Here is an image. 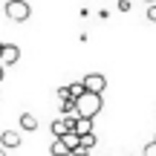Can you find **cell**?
<instances>
[{
    "label": "cell",
    "mask_w": 156,
    "mask_h": 156,
    "mask_svg": "<svg viewBox=\"0 0 156 156\" xmlns=\"http://www.w3.org/2000/svg\"><path fill=\"white\" fill-rule=\"evenodd\" d=\"M58 104H61V113H64V116H78V113H75V101H73V98H69V101H58Z\"/></svg>",
    "instance_id": "12"
},
{
    "label": "cell",
    "mask_w": 156,
    "mask_h": 156,
    "mask_svg": "<svg viewBox=\"0 0 156 156\" xmlns=\"http://www.w3.org/2000/svg\"><path fill=\"white\" fill-rule=\"evenodd\" d=\"M3 46H6V44H0V58H3Z\"/></svg>",
    "instance_id": "20"
},
{
    "label": "cell",
    "mask_w": 156,
    "mask_h": 156,
    "mask_svg": "<svg viewBox=\"0 0 156 156\" xmlns=\"http://www.w3.org/2000/svg\"><path fill=\"white\" fill-rule=\"evenodd\" d=\"M17 58H20V49H17L15 44H6V46H3V58H0V64H3V67H12V64H17Z\"/></svg>",
    "instance_id": "6"
},
{
    "label": "cell",
    "mask_w": 156,
    "mask_h": 156,
    "mask_svg": "<svg viewBox=\"0 0 156 156\" xmlns=\"http://www.w3.org/2000/svg\"><path fill=\"white\" fill-rule=\"evenodd\" d=\"M75 119H78V116H61V119H52V136H55V139H64L67 133H73Z\"/></svg>",
    "instance_id": "3"
},
{
    "label": "cell",
    "mask_w": 156,
    "mask_h": 156,
    "mask_svg": "<svg viewBox=\"0 0 156 156\" xmlns=\"http://www.w3.org/2000/svg\"><path fill=\"white\" fill-rule=\"evenodd\" d=\"M0 145H3L6 151L20 147V133H17V130H3V133H0Z\"/></svg>",
    "instance_id": "5"
},
{
    "label": "cell",
    "mask_w": 156,
    "mask_h": 156,
    "mask_svg": "<svg viewBox=\"0 0 156 156\" xmlns=\"http://www.w3.org/2000/svg\"><path fill=\"white\" fill-rule=\"evenodd\" d=\"M49 153H52V156H73V153H69V147L64 145V139H55V142H52Z\"/></svg>",
    "instance_id": "8"
},
{
    "label": "cell",
    "mask_w": 156,
    "mask_h": 156,
    "mask_svg": "<svg viewBox=\"0 0 156 156\" xmlns=\"http://www.w3.org/2000/svg\"><path fill=\"white\" fill-rule=\"evenodd\" d=\"M55 95H58V101H69V98H73V95H69V87H61ZM73 101H75V98H73Z\"/></svg>",
    "instance_id": "14"
},
{
    "label": "cell",
    "mask_w": 156,
    "mask_h": 156,
    "mask_svg": "<svg viewBox=\"0 0 156 156\" xmlns=\"http://www.w3.org/2000/svg\"><path fill=\"white\" fill-rule=\"evenodd\" d=\"M119 12H130V0H119Z\"/></svg>",
    "instance_id": "17"
},
{
    "label": "cell",
    "mask_w": 156,
    "mask_h": 156,
    "mask_svg": "<svg viewBox=\"0 0 156 156\" xmlns=\"http://www.w3.org/2000/svg\"><path fill=\"white\" fill-rule=\"evenodd\" d=\"M3 75H6V67H3V64H0V81H3Z\"/></svg>",
    "instance_id": "18"
},
{
    "label": "cell",
    "mask_w": 156,
    "mask_h": 156,
    "mask_svg": "<svg viewBox=\"0 0 156 156\" xmlns=\"http://www.w3.org/2000/svg\"><path fill=\"white\" fill-rule=\"evenodd\" d=\"M0 156H6V147H3V145H0Z\"/></svg>",
    "instance_id": "19"
},
{
    "label": "cell",
    "mask_w": 156,
    "mask_h": 156,
    "mask_svg": "<svg viewBox=\"0 0 156 156\" xmlns=\"http://www.w3.org/2000/svg\"><path fill=\"white\" fill-rule=\"evenodd\" d=\"M142 156H156V142H147V147H145Z\"/></svg>",
    "instance_id": "15"
},
{
    "label": "cell",
    "mask_w": 156,
    "mask_h": 156,
    "mask_svg": "<svg viewBox=\"0 0 156 156\" xmlns=\"http://www.w3.org/2000/svg\"><path fill=\"white\" fill-rule=\"evenodd\" d=\"M20 127L23 130H38V119H35L32 113H23L20 116Z\"/></svg>",
    "instance_id": "9"
},
{
    "label": "cell",
    "mask_w": 156,
    "mask_h": 156,
    "mask_svg": "<svg viewBox=\"0 0 156 156\" xmlns=\"http://www.w3.org/2000/svg\"><path fill=\"white\" fill-rule=\"evenodd\" d=\"M81 147L93 151V147H95V133H90V136H81Z\"/></svg>",
    "instance_id": "13"
},
{
    "label": "cell",
    "mask_w": 156,
    "mask_h": 156,
    "mask_svg": "<svg viewBox=\"0 0 156 156\" xmlns=\"http://www.w3.org/2000/svg\"><path fill=\"white\" fill-rule=\"evenodd\" d=\"M81 81H84V87H87V93H95V95H101L104 87H107V78L101 73H90V75H84Z\"/></svg>",
    "instance_id": "4"
},
{
    "label": "cell",
    "mask_w": 156,
    "mask_h": 156,
    "mask_svg": "<svg viewBox=\"0 0 156 156\" xmlns=\"http://www.w3.org/2000/svg\"><path fill=\"white\" fill-rule=\"evenodd\" d=\"M29 15H32V6H29L26 0H9V3H6V17H9V20L23 23V20H29Z\"/></svg>",
    "instance_id": "2"
},
{
    "label": "cell",
    "mask_w": 156,
    "mask_h": 156,
    "mask_svg": "<svg viewBox=\"0 0 156 156\" xmlns=\"http://www.w3.org/2000/svg\"><path fill=\"white\" fill-rule=\"evenodd\" d=\"M147 20H153V23H156V3H153V6H147Z\"/></svg>",
    "instance_id": "16"
},
{
    "label": "cell",
    "mask_w": 156,
    "mask_h": 156,
    "mask_svg": "<svg viewBox=\"0 0 156 156\" xmlns=\"http://www.w3.org/2000/svg\"><path fill=\"white\" fill-rule=\"evenodd\" d=\"M73 133H75V136H90V133H93V119H81V116H78Z\"/></svg>",
    "instance_id": "7"
},
{
    "label": "cell",
    "mask_w": 156,
    "mask_h": 156,
    "mask_svg": "<svg viewBox=\"0 0 156 156\" xmlns=\"http://www.w3.org/2000/svg\"><path fill=\"white\" fill-rule=\"evenodd\" d=\"M75 113L81 119H95L101 113V95H95V93H84L81 98L75 101Z\"/></svg>",
    "instance_id": "1"
},
{
    "label": "cell",
    "mask_w": 156,
    "mask_h": 156,
    "mask_svg": "<svg viewBox=\"0 0 156 156\" xmlns=\"http://www.w3.org/2000/svg\"><path fill=\"white\" fill-rule=\"evenodd\" d=\"M147 3H151V6H153V3H156V0H147Z\"/></svg>",
    "instance_id": "21"
},
{
    "label": "cell",
    "mask_w": 156,
    "mask_h": 156,
    "mask_svg": "<svg viewBox=\"0 0 156 156\" xmlns=\"http://www.w3.org/2000/svg\"><path fill=\"white\" fill-rule=\"evenodd\" d=\"M84 93H87V87H84V81H75V84H69V95H73L75 101L81 98Z\"/></svg>",
    "instance_id": "11"
},
{
    "label": "cell",
    "mask_w": 156,
    "mask_h": 156,
    "mask_svg": "<svg viewBox=\"0 0 156 156\" xmlns=\"http://www.w3.org/2000/svg\"><path fill=\"white\" fill-rule=\"evenodd\" d=\"M64 145L69 147V153H75V151H78V145H81V136H75V133H67V136H64Z\"/></svg>",
    "instance_id": "10"
}]
</instances>
